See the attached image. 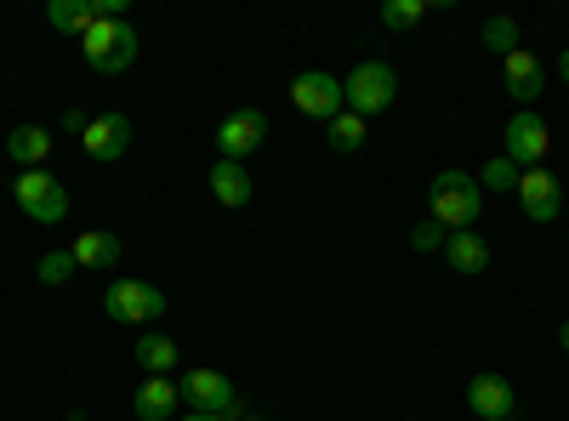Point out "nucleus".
Listing matches in <instances>:
<instances>
[{"label":"nucleus","instance_id":"nucleus-1","mask_svg":"<svg viewBox=\"0 0 569 421\" xmlns=\"http://www.w3.org/2000/svg\"><path fill=\"white\" fill-rule=\"evenodd\" d=\"M485 211V189H479V177L472 171H439L433 182H427V217L445 222L450 233L472 228Z\"/></svg>","mask_w":569,"mask_h":421},{"label":"nucleus","instance_id":"nucleus-2","mask_svg":"<svg viewBox=\"0 0 569 421\" xmlns=\"http://www.w3.org/2000/svg\"><path fill=\"white\" fill-rule=\"evenodd\" d=\"M137 29L126 18H98L86 34H80V58L86 69H98V74H126L137 63Z\"/></svg>","mask_w":569,"mask_h":421},{"label":"nucleus","instance_id":"nucleus-3","mask_svg":"<svg viewBox=\"0 0 569 421\" xmlns=\"http://www.w3.org/2000/svg\"><path fill=\"white\" fill-rule=\"evenodd\" d=\"M342 103L359 114V120H376L399 103V74L388 63H359L348 80H342Z\"/></svg>","mask_w":569,"mask_h":421},{"label":"nucleus","instance_id":"nucleus-4","mask_svg":"<svg viewBox=\"0 0 569 421\" xmlns=\"http://www.w3.org/2000/svg\"><path fill=\"white\" fill-rule=\"evenodd\" d=\"M177 393H182V404L188 410H206V415H240V388H233L222 370H211V364H188L182 377H177Z\"/></svg>","mask_w":569,"mask_h":421},{"label":"nucleus","instance_id":"nucleus-5","mask_svg":"<svg viewBox=\"0 0 569 421\" xmlns=\"http://www.w3.org/2000/svg\"><path fill=\"white\" fill-rule=\"evenodd\" d=\"M103 313L131 324V331H154V319L166 313V291H154L149 279H114L103 291Z\"/></svg>","mask_w":569,"mask_h":421},{"label":"nucleus","instance_id":"nucleus-6","mask_svg":"<svg viewBox=\"0 0 569 421\" xmlns=\"http://www.w3.org/2000/svg\"><path fill=\"white\" fill-rule=\"evenodd\" d=\"M12 200H18V211L29 217V222H46V228H58L63 217H69V189L52 177V171H18V182H12Z\"/></svg>","mask_w":569,"mask_h":421},{"label":"nucleus","instance_id":"nucleus-7","mask_svg":"<svg viewBox=\"0 0 569 421\" xmlns=\"http://www.w3.org/2000/svg\"><path fill=\"white\" fill-rule=\"evenodd\" d=\"M512 166H525V171H536V166H547V154H552V131H547V120L536 114V109H518L512 120H507V149H501Z\"/></svg>","mask_w":569,"mask_h":421},{"label":"nucleus","instance_id":"nucleus-8","mask_svg":"<svg viewBox=\"0 0 569 421\" xmlns=\"http://www.w3.org/2000/svg\"><path fill=\"white\" fill-rule=\"evenodd\" d=\"M262 143H268V114L262 109H240V114H228L217 126V154L233 160V166H246Z\"/></svg>","mask_w":569,"mask_h":421},{"label":"nucleus","instance_id":"nucleus-9","mask_svg":"<svg viewBox=\"0 0 569 421\" xmlns=\"http://www.w3.org/2000/svg\"><path fill=\"white\" fill-rule=\"evenodd\" d=\"M291 103H297L308 120H325V126L348 109V103H342V80L325 74V69H308V74L291 80Z\"/></svg>","mask_w":569,"mask_h":421},{"label":"nucleus","instance_id":"nucleus-10","mask_svg":"<svg viewBox=\"0 0 569 421\" xmlns=\"http://www.w3.org/2000/svg\"><path fill=\"white\" fill-rule=\"evenodd\" d=\"M467 404H472L479 421H512L518 415V393H512V382L501 377V370H479V377L467 382Z\"/></svg>","mask_w":569,"mask_h":421},{"label":"nucleus","instance_id":"nucleus-11","mask_svg":"<svg viewBox=\"0 0 569 421\" xmlns=\"http://www.w3.org/2000/svg\"><path fill=\"white\" fill-rule=\"evenodd\" d=\"M512 194H518V206H525L530 222H558V211H563V189H558V177L547 166L518 171V189Z\"/></svg>","mask_w":569,"mask_h":421},{"label":"nucleus","instance_id":"nucleus-12","mask_svg":"<svg viewBox=\"0 0 569 421\" xmlns=\"http://www.w3.org/2000/svg\"><path fill=\"white\" fill-rule=\"evenodd\" d=\"M501 74H507V91H512V103H541L547 98V63L530 52V46H518V52L501 58Z\"/></svg>","mask_w":569,"mask_h":421},{"label":"nucleus","instance_id":"nucleus-13","mask_svg":"<svg viewBox=\"0 0 569 421\" xmlns=\"http://www.w3.org/2000/svg\"><path fill=\"white\" fill-rule=\"evenodd\" d=\"M80 149H86V160H98V166L126 160V149H131V120H126V114H98V120L86 126Z\"/></svg>","mask_w":569,"mask_h":421},{"label":"nucleus","instance_id":"nucleus-14","mask_svg":"<svg viewBox=\"0 0 569 421\" xmlns=\"http://www.w3.org/2000/svg\"><path fill=\"white\" fill-rule=\"evenodd\" d=\"M177 404H182V393H177L171 377H142V388H137V399H131V410H137L142 421H171Z\"/></svg>","mask_w":569,"mask_h":421},{"label":"nucleus","instance_id":"nucleus-15","mask_svg":"<svg viewBox=\"0 0 569 421\" xmlns=\"http://www.w3.org/2000/svg\"><path fill=\"white\" fill-rule=\"evenodd\" d=\"M7 154H12L18 171H40L46 154H52V131H46V126H18V131L7 137Z\"/></svg>","mask_w":569,"mask_h":421},{"label":"nucleus","instance_id":"nucleus-16","mask_svg":"<svg viewBox=\"0 0 569 421\" xmlns=\"http://www.w3.org/2000/svg\"><path fill=\"white\" fill-rule=\"evenodd\" d=\"M211 194H217V206H228V211L251 206V171L233 166V160H217V166H211Z\"/></svg>","mask_w":569,"mask_h":421},{"label":"nucleus","instance_id":"nucleus-17","mask_svg":"<svg viewBox=\"0 0 569 421\" xmlns=\"http://www.w3.org/2000/svg\"><path fill=\"white\" fill-rule=\"evenodd\" d=\"M445 262H450V273H485L490 268V245L472 228H461V233L445 240Z\"/></svg>","mask_w":569,"mask_h":421},{"label":"nucleus","instance_id":"nucleus-18","mask_svg":"<svg viewBox=\"0 0 569 421\" xmlns=\"http://www.w3.org/2000/svg\"><path fill=\"white\" fill-rule=\"evenodd\" d=\"M69 251H74L80 268H114V262H120V233H109V228H86Z\"/></svg>","mask_w":569,"mask_h":421},{"label":"nucleus","instance_id":"nucleus-19","mask_svg":"<svg viewBox=\"0 0 569 421\" xmlns=\"http://www.w3.org/2000/svg\"><path fill=\"white\" fill-rule=\"evenodd\" d=\"M177 342L160 337V331H137V364H142V377H171L177 370Z\"/></svg>","mask_w":569,"mask_h":421},{"label":"nucleus","instance_id":"nucleus-20","mask_svg":"<svg viewBox=\"0 0 569 421\" xmlns=\"http://www.w3.org/2000/svg\"><path fill=\"white\" fill-rule=\"evenodd\" d=\"M98 18H103L98 0H52V7H46V23H52L58 34H86Z\"/></svg>","mask_w":569,"mask_h":421},{"label":"nucleus","instance_id":"nucleus-21","mask_svg":"<svg viewBox=\"0 0 569 421\" xmlns=\"http://www.w3.org/2000/svg\"><path fill=\"white\" fill-rule=\"evenodd\" d=\"M365 137H370V120H359L353 109H342L337 120L325 126V143L337 149V154H359V149H365Z\"/></svg>","mask_w":569,"mask_h":421},{"label":"nucleus","instance_id":"nucleus-22","mask_svg":"<svg viewBox=\"0 0 569 421\" xmlns=\"http://www.w3.org/2000/svg\"><path fill=\"white\" fill-rule=\"evenodd\" d=\"M74 251H46L40 262H34V279H40V285H63V279H74Z\"/></svg>","mask_w":569,"mask_h":421},{"label":"nucleus","instance_id":"nucleus-23","mask_svg":"<svg viewBox=\"0 0 569 421\" xmlns=\"http://www.w3.org/2000/svg\"><path fill=\"white\" fill-rule=\"evenodd\" d=\"M479 189H490V194H512V189H518V166H512L507 154H496V160L479 171Z\"/></svg>","mask_w":569,"mask_h":421},{"label":"nucleus","instance_id":"nucleus-24","mask_svg":"<svg viewBox=\"0 0 569 421\" xmlns=\"http://www.w3.org/2000/svg\"><path fill=\"white\" fill-rule=\"evenodd\" d=\"M445 240H450V228L433 222V217H421V222L410 228V251H421V257H427V251H445Z\"/></svg>","mask_w":569,"mask_h":421},{"label":"nucleus","instance_id":"nucleus-25","mask_svg":"<svg viewBox=\"0 0 569 421\" xmlns=\"http://www.w3.org/2000/svg\"><path fill=\"white\" fill-rule=\"evenodd\" d=\"M421 12H427V0H388L382 29H410V23H421Z\"/></svg>","mask_w":569,"mask_h":421},{"label":"nucleus","instance_id":"nucleus-26","mask_svg":"<svg viewBox=\"0 0 569 421\" xmlns=\"http://www.w3.org/2000/svg\"><path fill=\"white\" fill-rule=\"evenodd\" d=\"M485 46H490V52H501V58L518 52V23L512 18H490L485 23Z\"/></svg>","mask_w":569,"mask_h":421},{"label":"nucleus","instance_id":"nucleus-27","mask_svg":"<svg viewBox=\"0 0 569 421\" xmlns=\"http://www.w3.org/2000/svg\"><path fill=\"white\" fill-rule=\"evenodd\" d=\"M86 126H91V120H86L80 109H63V131H69V137H86Z\"/></svg>","mask_w":569,"mask_h":421},{"label":"nucleus","instance_id":"nucleus-28","mask_svg":"<svg viewBox=\"0 0 569 421\" xmlns=\"http://www.w3.org/2000/svg\"><path fill=\"white\" fill-rule=\"evenodd\" d=\"M182 421H228V415H206V410H188Z\"/></svg>","mask_w":569,"mask_h":421},{"label":"nucleus","instance_id":"nucleus-29","mask_svg":"<svg viewBox=\"0 0 569 421\" xmlns=\"http://www.w3.org/2000/svg\"><path fill=\"white\" fill-rule=\"evenodd\" d=\"M558 80H563V86H569V52H563V58H558Z\"/></svg>","mask_w":569,"mask_h":421},{"label":"nucleus","instance_id":"nucleus-30","mask_svg":"<svg viewBox=\"0 0 569 421\" xmlns=\"http://www.w3.org/2000/svg\"><path fill=\"white\" fill-rule=\"evenodd\" d=\"M558 342H563V353H569V319H563V331H558Z\"/></svg>","mask_w":569,"mask_h":421},{"label":"nucleus","instance_id":"nucleus-31","mask_svg":"<svg viewBox=\"0 0 569 421\" xmlns=\"http://www.w3.org/2000/svg\"><path fill=\"white\" fill-rule=\"evenodd\" d=\"M233 421H262V415H233Z\"/></svg>","mask_w":569,"mask_h":421}]
</instances>
